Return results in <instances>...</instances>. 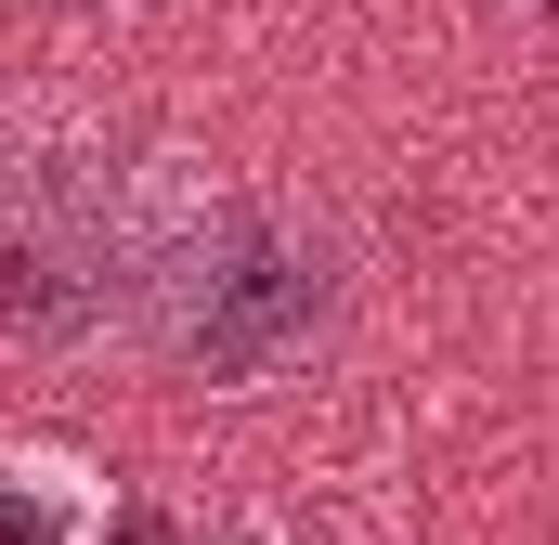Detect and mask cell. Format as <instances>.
<instances>
[{
    "label": "cell",
    "instance_id": "obj_1",
    "mask_svg": "<svg viewBox=\"0 0 559 545\" xmlns=\"http://www.w3.org/2000/svg\"><path fill=\"white\" fill-rule=\"evenodd\" d=\"M0 494H13V545H92L105 533V468H79L66 441H13Z\"/></svg>",
    "mask_w": 559,
    "mask_h": 545
}]
</instances>
